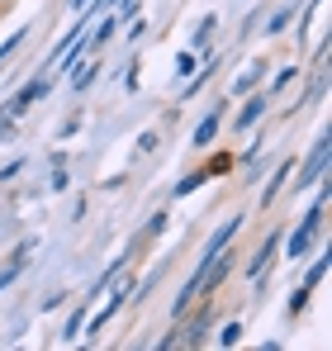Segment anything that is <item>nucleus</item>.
Here are the masks:
<instances>
[{
    "mask_svg": "<svg viewBox=\"0 0 332 351\" xmlns=\"http://www.w3.org/2000/svg\"><path fill=\"white\" fill-rule=\"evenodd\" d=\"M261 110H266V100H261V95H257V100H247V110L237 114V128H252V123L261 119Z\"/></svg>",
    "mask_w": 332,
    "mask_h": 351,
    "instance_id": "4",
    "label": "nucleus"
},
{
    "mask_svg": "<svg viewBox=\"0 0 332 351\" xmlns=\"http://www.w3.org/2000/svg\"><path fill=\"white\" fill-rule=\"evenodd\" d=\"M328 167V138H318V147H313V157H309V167L299 171V185H309V180H318Z\"/></svg>",
    "mask_w": 332,
    "mask_h": 351,
    "instance_id": "1",
    "label": "nucleus"
},
{
    "mask_svg": "<svg viewBox=\"0 0 332 351\" xmlns=\"http://www.w3.org/2000/svg\"><path fill=\"white\" fill-rule=\"evenodd\" d=\"M276 242H280V237H271V242H266V247L257 252V261H252V276H261V271H266V261H271V252H276Z\"/></svg>",
    "mask_w": 332,
    "mask_h": 351,
    "instance_id": "6",
    "label": "nucleus"
},
{
    "mask_svg": "<svg viewBox=\"0 0 332 351\" xmlns=\"http://www.w3.org/2000/svg\"><path fill=\"white\" fill-rule=\"evenodd\" d=\"M214 133H219V119H204V123L195 128V147H209V143H214Z\"/></svg>",
    "mask_w": 332,
    "mask_h": 351,
    "instance_id": "5",
    "label": "nucleus"
},
{
    "mask_svg": "<svg viewBox=\"0 0 332 351\" xmlns=\"http://www.w3.org/2000/svg\"><path fill=\"white\" fill-rule=\"evenodd\" d=\"M313 233H318V228H313V223H304L299 233L289 237V252H294V256H304V252H309V242H313Z\"/></svg>",
    "mask_w": 332,
    "mask_h": 351,
    "instance_id": "3",
    "label": "nucleus"
},
{
    "mask_svg": "<svg viewBox=\"0 0 332 351\" xmlns=\"http://www.w3.org/2000/svg\"><path fill=\"white\" fill-rule=\"evenodd\" d=\"M289 14H294V10H280L276 19H271V29H266V34H280V29H285V24H289Z\"/></svg>",
    "mask_w": 332,
    "mask_h": 351,
    "instance_id": "7",
    "label": "nucleus"
},
{
    "mask_svg": "<svg viewBox=\"0 0 332 351\" xmlns=\"http://www.w3.org/2000/svg\"><path fill=\"white\" fill-rule=\"evenodd\" d=\"M43 90H48V86H43V81H38V86H24V90H19V100H14V105H10V114H24V110H29V105H34V100H38V95H43Z\"/></svg>",
    "mask_w": 332,
    "mask_h": 351,
    "instance_id": "2",
    "label": "nucleus"
},
{
    "mask_svg": "<svg viewBox=\"0 0 332 351\" xmlns=\"http://www.w3.org/2000/svg\"><path fill=\"white\" fill-rule=\"evenodd\" d=\"M71 5H76V10H86V5H91V0H71Z\"/></svg>",
    "mask_w": 332,
    "mask_h": 351,
    "instance_id": "8",
    "label": "nucleus"
}]
</instances>
